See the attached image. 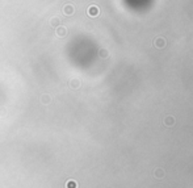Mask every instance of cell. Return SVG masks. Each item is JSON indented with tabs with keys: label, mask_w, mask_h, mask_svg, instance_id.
<instances>
[{
	"label": "cell",
	"mask_w": 193,
	"mask_h": 188,
	"mask_svg": "<svg viewBox=\"0 0 193 188\" xmlns=\"http://www.w3.org/2000/svg\"><path fill=\"white\" fill-rule=\"evenodd\" d=\"M173 124H175V117L167 116L166 118H164V125H167V126H172Z\"/></svg>",
	"instance_id": "3"
},
{
	"label": "cell",
	"mask_w": 193,
	"mask_h": 188,
	"mask_svg": "<svg viewBox=\"0 0 193 188\" xmlns=\"http://www.w3.org/2000/svg\"><path fill=\"white\" fill-rule=\"evenodd\" d=\"M88 15H89V16H92V17L97 16V15H98V8L95 7V5L89 7V8H88Z\"/></svg>",
	"instance_id": "2"
},
{
	"label": "cell",
	"mask_w": 193,
	"mask_h": 188,
	"mask_svg": "<svg viewBox=\"0 0 193 188\" xmlns=\"http://www.w3.org/2000/svg\"><path fill=\"white\" fill-rule=\"evenodd\" d=\"M154 174H155L156 178H159V179H160V178H163V176H164V171H163L162 168H156Z\"/></svg>",
	"instance_id": "4"
},
{
	"label": "cell",
	"mask_w": 193,
	"mask_h": 188,
	"mask_svg": "<svg viewBox=\"0 0 193 188\" xmlns=\"http://www.w3.org/2000/svg\"><path fill=\"white\" fill-rule=\"evenodd\" d=\"M154 45H155V48H158V49H163V48H166L167 42L163 37H156L155 40H154Z\"/></svg>",
	"instance_id": "1"
}]
</instances>
